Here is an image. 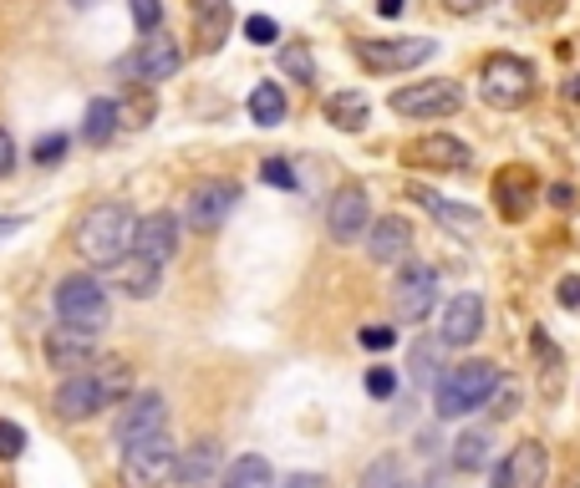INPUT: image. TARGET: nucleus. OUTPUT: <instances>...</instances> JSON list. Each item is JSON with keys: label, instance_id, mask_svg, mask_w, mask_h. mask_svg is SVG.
Masks as SVG:
<instances>
[{"label": "nucleus", "instance_id": "nucleus-39", "mask_svg": "<svg viewBox=\"0 0 580 488\" xmlns=\"http://www.w3.org/2000/svg\"><path fill=\"white\" fill-rule=\"evenodd\" d=\"M21 453H26V432L15 422H0V463H15Z\"/></svg>", "mask_w": 580, "mask_h": 488}, {"label": "nucleus", "instance_id": "nucleus-12", "mask_svg": "<svg viewBox=\"0 0 580 488\" xmlns=\"http://www.w3.org/2000/svg\"><path fill=\"white\" fill-rule=\"evenodd\" d=\"M433 300H438V270L433 265H402L392 285V306L402 321H428Z\"/></svg>", "mask_w": 580, "mask_h": 488}, {"label": "nucleus", "instance_id": "nucleus-48", "mask_svg": "<svg viewBox=\"0 0 580 488\" xmlns=\"http://www.w3.org/2000/svg\"><path fill=\"white\" fill-rule=\"evenodd\" d=\"M285 488H321V478H311V474H296V478H291V484H285Z\"/></svg>", "mask_w": 580, "mask_h": 488}, {"label": "nucleus", "instance_id": "nucleus-4", "mask_svg": "<svg viewBox=\"0 0 580 488\" xmlns=\"http://www.w3.org/2000/svg\"><path fill=\"white\" fill-rule=\"evenodd\" d=\"M478 97L489 107H499V112H514V107H524L535 97V67L524 57L499 51V57H489L484 72H478Z\"/></svg>", "mask_w": 580, "mask_h": 488}, {"label": "nucleus", "instance_id": "nucleus-26", "mask_svg": "<svg viewBox=\"0 0 580 488\" xmlns=\"http://www.w3.org/2000/svg\"><path fill=\"white\" fill-rule=\"evenodd\" d=\"M118 128H122L118 103H113V97H92V103H87V118H82V143H92V148H107Z\"/></svg>", "mask_w": 580, "mask_h": 488}, {"label": "nucleus", "instance_id": "nucleus-36", "mask_svg": "<svg viewBox=\"0 0 580 488\" xmlns=\"http://www.w3.org/2000/svg\"><path fill=\"white\" fill-rule=\"evenodd\" d=\"M260 178H265L270 189H296V168L285 158H265L260 163Z\"/></svg>", "mask_w": 580, "mask_h": 488}, {"label": "nucleus", "instance_id": "nucleus-13", "mask_svg": "<svg viewBox=\"0 0 580 488\" xmlns=\"http://www.w3.org/2000/svg\"><path fill=\"white\" fill-rule=\"evenodd\" d=\"M545 474H551V453L530 438L505 453V463L494 468V488H545Z\"/></svg>", "mask_w": 580, "mask_h": 488}, {"label": "nucleus", "instance_id": "nucleus-25", "mask_svg": "<svg viewBox=\"0 0 580 488\" xmlns=\"http://www.w3.org/2000/svg\"><path fill=\"white\" fill-rule=\"evenodd\" d=\"M327 122L331 128H342V133H362V128L372 122V103H367L362 92H331L327 97Z\"/></svg>", "mask_w": 580, "mask_h": 488}, {"label": "nucleus", "instance_id": "nucleus-46", "mask_svg": "<svg viewBox=\"0 0 580 488\" xmlns=\"http://www.w3.org/2000/svg\"><path fill=\"white\" fill-rule=\"evenodd\" d=\"M489 0H448V11L453 15H474V11H484Z\"/></svg>", "mask_w": 580, "mask_h": 488}, {"label": "nucleus", "instance_id": "nucleus-31", "mask_svg": "<svg viewBox=\"0 0 580 488\" xmlns=\"http://www.w3.org/2000/svg\"><path fill=\"white\" fill-rule=\"evenodd\" d=\"M484 463H489V432H463L459 443H453V468H459V474H478V468H484Z\"/></svg>", "mask_w": 580, "mask_h": 488}, {"label": "nucleus", "instance_id": "nucleus-41", "mask_svg": "<svg viewBox=\"0 0 580 488\" xmlns=\"http://www.w3.org/2000/svg\"><path fill=\"white\" fill-rule=\"evenodd\" d=\"M367 392H372V397H392V392H398V371L372 367V371H367Z\"/></svg>", "mask_w": 580, "mask_h": 488}, {"label": "nucleus", "instance_id": "nucleus-23", "mask_svg": "<svg viewBox=\"0 0 580 488\" xmlns=\"http://www.w3.org/2000/svg\"><path fill=\"white\" fill-rule=\"evenodd\" d=\"M229 0H193V31H199V51H220L229 36Z\"/></svg>", "mask_w": 580, "mask_h": 488}, {"label": "nucleus", "instance_id": "nucleus-38", "mask_svg": "<svg viewBox=\"0 0 580 488\" xmlns=\"http://www.w3.org/2000/svg\"><path fill=\"white\" fill-rule=\"evenodd\" d=\"M514 407H520V382H499L489 397V413L494 417H514Z\"/></svg>", "mask_w": 580, "mask_h": 488}, {"label": "nucleus", "instance_id": "nucleus-33", "mask_svg": "<svg viewBox=\"0 0 580 488\" xmlns=\"http://www.w3.org/2000/svg\"><path fill=\"white\" fill-rule=\"evenodd\" d=\"M128 11H133V26L143 41L158 36V26H164V0H128Z\"/></svg>", "mask_w": 580, "mask_h": 488}, {"label": "nucleus", "instance_id": "nucleus-43", "mask_svg": "<svg viewBox=\"0 0 580 488\" xmlns=\"http://www.w3.org/2000/svg\"><path fill=\"white\" fill-rule=\"evenodd\" d=\"M555 300H560L566 311H580V275H566V281L555 285Z\"/></svg>", "mask_w": 580, "mask_h": 488}, {"label": "nucleus", "instance_id": "nucleus-32", "mask_svg": "<svg viewBox=\"0 0 580 488\" xmlns=\"http://www.w3.org/2000/svg\"><path fill=\"white\" fill-rule=\"evenodd\" d=\"M118 112H122V128H143V122H153V112H158V97H153V87H138L133 97L118 103Z\"/></svg>", "mask_w": 580, "mask_h": 488}, {"label": "nucleus", "instance_id": "nucleus-3", "mask_svg": "<svg viewBox=\"0 0 580 488\" xmlns=\"http://www.w3.org/2000/svg\"><path fill=\"white\" fill-rule=\"evenodd\" d=\"M57 321L97 336V331L113 321V296H107V285L97 281V275H67V281L57 285Z\"/></svg>", "mask_w": 580, "mask_h": 488}, {"label": "nucleus", "instance_id": "nucleus-20", "mask_svg": "<svg viewBox=\"0 0 580 488\" xmlns=\"http://www.w3.org/2000/svg\"><path fill=\"white\" fill-rule=\"evenodd\" d=\"M407 199L428 209V214H433L438 224H448L453 235H478V209L453 204V199H443L438 189H423V183H413V189H407Z\"/></svg>", "mask_w": 580, "mask_h": 488}, {"label": "nucleus", "instance_id": "nucleus-7", "mask_svg": "<svg viewBox=\"0 0 580 488\" xmlns=\"http://www.w3.org/2000/svg\"><path fill=\"white\" fill-rule=\"evenodd\" d=\"M179 67H184V46L158 31V36L138 41V51H128V57L118 61V76H128L138 87H153V82H168Z\"/></svg>", "mask_w": 580, "mask_h": 488}, {"label": "nucleus", "instance_id": "nucleus-14", "mask_svg": "<svg viewBox=\"0 0 580 488\" xmlns=\"http://www.w3.org/2000/svg\"><path fill=\"white\" fill-rule=\"evenodd\" d=\"M402 158L413 163V168H438V174H463L469 163H474V153H469V143H459V138L448 133H428L417 138V143H407V153Z\"/></svg>", "mask_w": 580, "mask_h": 488}, {"label": "nucleus", "instance_id": "nucleus-10", "mask_svg": "<svg viewBox=\"0 0 580 488\" xmlns=\"http://www.w3.org/2000/svg\"><path fill=\"white\" fill-rule=\"evenodd\" d=\"M174 474H179L174 438H153V443H138L122 453V484L128 488H164Z\"/></svg>", "mask_w": 580, "mask_h": 488}, {"label": "nucleus", "instance_id": "nucleus-40", "mask_svg": "<svg viewBox=\"0 0 580 488\" xmlns=\"http://www.w3.org/2000/svg\"><path fill=\"white\" fill-rule=\"evenodd\" d=\"M357 341L367 346V352H387V346L398 341V331H392V325H362V331H357Z\"/></svg>", "mask_w": 580, "mask_h": 488}, {"label": "nucleus", "instance_id": "nucleus-8", "mask_svg": "<svg viewBox=\"0 0 580 488\" xmlns=\"http://www.w3.org/2000/svg\"><path fill=\"white\" fill-rule=\"evenodd\" d=\"M387 107L398 118H448V112L463 107V87L448 82V76H438V82H407V87H398L387 97Z\"/></svg>", "mask_w": 580, "mask_h": 488}, {"label": "nucleus", "instance_id": "nucleus-28", "mask_svg": "<svg viewBox=\"0 0 580 488\" xmlns=\"http://www.w3.org/2000/svg\"><path fill=\"white\" fill-rule=\"evenodd\" d=\"M281 118H285V92H281V82H260V87L250 92V122H255V128H275Z\"/></svg>", "mask_w": 580, "mask_h": 488}, {"label": "nucleus", "instance_id": "nucleus-21", "mask_svg": "<svg viewBox=\"0 0 580 488\" xmlns=\"http://www.w3.org/2000/svg\"><path fill=\"white\" fill-rule=\"evenodd\" d=\"M220 443L214 438H199V443L189 448V453H179V488H214V478H220Z\"/></svg>", "mask_w": 580, "mask_h": 488}, {"label": "nucleus", "instance_id": "nucleus-17", "mask_svg": "<svg viewBox=\"0 0 580 488\" xmlns=\"http://www.w3.org/2000/svg\"><path fill=\"white\" fill-rule=\"evenodd\" d=\"M103 407H107V397H103V386H97L92 371H72V377H61L57 413L67 417V422H87V417H97Z\"/></svg>", "mask_w": 580, "mask_h": 488}, {"label": "nucleus", "instance_id": "nucleus-5", "mask_svg": "<svg viewBox=\"0 0 580 488\" xmlns=\"http://www.w3.org/2000/svg\"><path fill=\"white\" fill-rule=\"evenodd\" d=\"M352 51H357V61L367 72L392 76V72L423 67L438 51V41H428V36H362V41H352Z\"/></svg>", "mask_w": 580, "mask_h": 488}, {"label": "nucleus", "instance_id": "nucleus-15", "mask_svg": "<svg viewBox=\"0 0 580 488\" xmlns=\"http://www.w3.org/2000/svg\"><path fill=\"white\" fill-rule=\"evenodd\" d=\"M478 331H484V300L474 290H463L443 306V321H438V341L443 346H474Z\"/></svg>", "mask_w": 580, "mask_h": 488}, {"label": "nucleus", "instance_id": "nucleus-47", "mask_svg": "<svg viewBox=\"0 0 580 488\" xmlns=\"http://www.w3.org/2000/svg\"><path fill=\"white\" fill-rule=\"evenodd\" d=\"M402 11H407V0H377V15H387V21L402 15Z\"/></svg>", "mask_w": 580, "mask_h": 488}, {"label": "nucleus", "instance_id": "nucleus-49", "mask_svg": "<svg viewBox=\"0 0 580 488\" xmlns=\"http://www.w3.org/2000/svg\"><path fill=\"white\" fill-rule=\"evenodd\" d=\"M566 97H570V103H580V76H570V82H566Z\"/></svg>", "mask_w": 580, "mask_h": 488}, {"label": "nucleus", "instance_id": "nucleus-50", "mask_svg": "<svg viewBox=\"0 0 580 488\" xmlns=\"http://www.w3.org/2000/svg\"><path fill=\"white\" fill-rule=\"evenodd\" d=\"M398 488H413V484H398Z\"/></svg>", "mask_w": 580, "mask_h": 488}, {"label": "nucleus", "instance_id": "nucleus-27", "mask_svg": "<svg viewBox=\"0 0 580 488\" xmlns=\"http://www.w3.org/2000/svg\"><path fill=\"white\" fill-rule=\"evenodd\" d=\"M220 488H275V468L260 453H245V459H235L224 468Z\"/></svg>", "mask_w": 580, "mask_h": 488}, {"label": "nucleus", "instance_id": "nucleus-42", "mask_svg": "<svg viewBox=\"0 0 580 488\" xmlns=\"http://www.w3.org/2000/svg\"><path fill=\"white\" fill-rule=\"evenodd\" d=\"M61 153H67V133H51V138H42V143L31 148V158H36V163H57Z\"/></svg>", "mask_w": 580, "mask_h": 488}, {"label": "nucleus", "instance_id": "nucleus-35", "mask_svg": "<svg viewBox=\"0 0 580 488\" xmlns=\"http://www.w3.org/2000/svg\"><path fill=\"white\" fill-rule=\"evenodd\" d=\"M402 474H398V459H377L367 474H362V488H398Z\"/></svg>", "mask_w": 580, "mask_h": 488}, {"label": "nucleus", "instance_id": "nucleus-16", "mask_svg": "<svg viewBox=\"0 0 580 488\" xmlns=\"http://www.w3.org/2000/svg\"><path fill=\"white\" fill-rule=\"evenodd\" d=\"M133 254L153 260V265H168V260L179 254V219H174L168 209H153V214H143V219H138V245H133Z\"/></svg>", "mask_w": 580, "mask_h": 488}, {"label": "nucleus", "instance_id": "nucleus-34", "mask_svg": "<svg viewBox=\"0 0 580 488\" xmlns=\"http://www.w3.org/2000/svg\"><path fill=\"white\" fill-rule=\"evenodd\" d=\"M443 341H417L413 356H407V377H413L417 386H428L433 382V352H438Z\"/></svg>", "mask_w": 580, "mask_h": 488}, {"label": "nucleus", "instance_id": "nucleus-22", "mask_svg": "<svg viewBox=\"0 0 580 488\" xmlns=\"http://www.w3.org/2000/svg\"><path fill=\"white\" fill-rule=\"evenodd\" d=\"M494 204H505V219H524V209L535 204V174L530 168H505L494 178Z\"/></svg>", "mask_w": 580, "mask_h": 488}, {"label": "nucleus", "instance_id": "nucleus-9", "mask_svg": "<svg viewBox=\"0 0 580 488\" xmlns=\"http://www.w3.org/2000/svg\"><path fill=\"white\" fill-rule=\"evenodd\" d=\"M239 204V183L229 178H204V183H193L189 199H184V219H189L193 235H214Z\"/></svg>", "mask_w": 580, "mask_h": 488}, {"label": "nucleus", "instance_id": "nucleus-1", "mask_svg": "<svg viewBox=\"0 0 580 488\" xmlns=\"http://www.w3.org/2000/svg\"><path fill=\"white\" fill-rule=\"evenodd\" d=\"M138 245V219L133 209L107 199V204H92L76 224V254L87 260L92 270H118Z\"/></svg>", "mask_w": 580, "mask_h": 488}, {"label": "nucleus", "instance_id": "nucleus-18", "mask_svg": "<svg viewBox=\"0 0 580 488\" xmlns=\"http://www.w3.org/2000/svg\"><path fill=\"white\" fill-rule=\"evenodd\" d=\"M92 341L97 336H87V331H76V325H51L46 331V341H42V352H46V367H57V371H67L72 377V367H87L92 361Z\"/></svg>", "mask_w": 580, "mask_h": 488}, {"label": "nucleus", "instance_id": "nucleus-44", "mask_svg": "<svg viewBox=\"0 0 580 488\" xmlns=\"http://www.w3.org/2000/svg\"><path fill=\"white\" fill-rule=\"evenodd\" d=\"M15 174V143H11V133L0 128V178H11Z\"/></svg>", "mask_w": 580, "mask_h": 488}, {"label": "nucleus", "instance_id": "nucleus-11", "mask_svg": "<svg viewBox=\"0 0 580 488\" xmlns=\"http://www.w3.org/2000/svg\"><path fill=\"white\" fill-rule=\"evenodd\" d=\"M327 229L336 245H357L362 235H372V204H367V189H362V183H346V189L331 193Z\"/></svg>", "mask_w": 580, "mask_h": 488}, {"label": "nucleus", "instance_id": "nucleus-6", "mask_svg": "<svg viewBox=\"0 0 580 488\" xmlns=\"http://www.w3.org/2000/svg\"><path fill=\"white\" fill-rule=\"evenodd\" d=\"M113 438L122 443V453L138 443H153V438H168V402L158 397V392H133V397L118 407Z\"/></svg>", "mask_w": 580, "mask_h": 488}, {"label": "nucleus", "instance_id": "nucleus-19", "mask_svg": "<svg viewBox=\"0 0 580 488\" xmlns=\"http://www.w3.org/2000/svg\"><path fill=\"white\" fill-rule=\"evenodd\" d=\"M407 250H413V224L402 219V214H387V219L372 224L367 254H372L377 265H398V260H407Z\"/></svg>", "mask_w": 580, "mask_h": 488}, {"label": "nucleus", "instance_id": "nucleus-45", "mask_svg": "<svg viewBox=\"0 0 580 488\" xmlns=\"http://www.w3.org/2000/svg\"><path fill=\"white\" fill-rule=\"evenodd\" d=\"M21 229H26V219H21V214H0V245H5V239H15Z\"/></svg>", "mask_w": 580, "mask_h": 488}, {"label": "nucleus", "instance_id": "nucleus-37", "mask_svg": "<svg viewBox=\"0 0 580 488\" xmlns=\"http://www.w3.org/2000/svg\"><path fill=\"white\" fill-rule=\"evenodd\" d=\"M245 41H255V46H275V41H281V26H275L270 15H250V21H245Z\"/></svg>", "mask_w": 580, "mask_h": 488}, {"label": "nucleus", "instance_id": "nucleus-2", "mask_svg": "<svg viewBox=\"0 0 580 488\" xmlns=\"http://www.w3.org/2000/svg\"><path fill=\"white\" fill-rule=\"evenodd\" d=\"M494 386H499V367H494V361H459V367L443 371L438 386H433V413L443 417V422L469 417L474 407H484V402L494 397Z\"/></svg>", "mask_w": 580, "mask_h": 488}, {"label": "nucleus", "instance_id": "nucleus-29", "mask_svg": "<svg viewBox=\"0 0 580 488\" xmlns=\"http://www.w3.org/2000/svg\"><path fill=\"white\" fill-rule=\"evenodd\" d=\"M92 377H97V386H103L107 407H122V402L133 397V367H128V361H103Z\"/></svg>", "mask_w": 580, "mask_h": 488}, {"label": "nucleus", "instance_id": "nucleus-24", "mask_svg": "<svg viewBox=\"0 0 580 488\" xmlns=\"http://www.w3.org/2000/svg\"><path fill=\"white\" fill-rule=\"evenodd\" d=\"M113 275H118L122 296H133V300L158 296V285H164V265H153V260H143V254H128Z\"/></svg>", "mask_w": 580, "mask_h": 488}, {"label": "nucleus", "instance_id": "nucleus-30", "mask_svg": "<svg viewBox=\"0 0 580 488\" xmlns=\"http://www.w3.org/2000/svg\"><path fill=\"white\" fill-rule=\"evenodd\" d=\"M275 61H281V72L291 76V82H300V87H316V57L306 51V41H285L281 51H275Z\"/></svg>", "mask_w": 580, "mask_h": 488}]
</instances>
